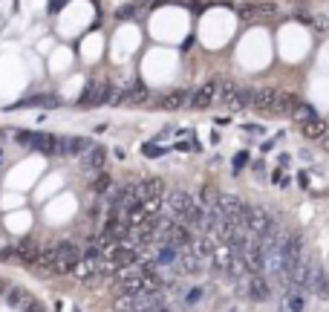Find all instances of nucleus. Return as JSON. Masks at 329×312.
Segmentation results:
<instances>
[{
    "label": "nucleus",
    "mask_w": 329,
    "mask_h": 312,
    "mask_svg": "<svg viewBox=\"0 0 329 312\" xmlns=\"http://www.w3.org/2000/svg\"><path fill=\"white\" fill-rule=\"evenodd\" d=\"M90 188H93L95 194H104V191H110V176H107V173H98Z\"/></svg>",
    "instance_id": "24"
},
{
    "label": "nucleus",
    "mask_w": 329,
    "mask_h": 312,
    "mask_svg": "<svg viewBox=\"0 0 329 312\" xmlns=\"http://www.w3.org/2000/svg\"><path fill=\"white\" fill-rule=\"evenodd\" d=\"M6 289H9V286H6V280H3V277H0V295H3V292H6Z\"/></svg>",
    "instance_id": "37"
},
{
    "label": "nucleus",
    "mask_w": 329,
    "mask_h": 312,
    "mask_svg": "<svg viewBox=\"0 0 329 312\" xmlns=\"http://www.w3.org/2000/svg\"><path fill=\"white\" fill-rule=\"evenodd\" d=\"M191 243H194V252L200 254V257H205V260H211L214 252L220 249V243H217V237H214L211 231H200V237Z\"/></svg>",
    "instance_id": "8"
},
{
    "label": "nucleus",
    "mask_w": 329,
    "mask_h": 312,
    "mask_svg": "<svg viewBox=\"0 0 329 312\" xmlns=\"http://www.w3.org/2000/svg\"><path fill=\"white\" fill-rule=\"evenodd\" d=\"M110 92H113L110 81L90 84V87H87V92H84V98H81L78 104H81V107H101L104 101H110Z\"/></svg>",
    "instance_id": "6"
},
{
    "label": "nucleus",
    "mask_w": 329,
    "mask_h": 312,
    "mask_svg": "<svg viewBox=\"0 0 329 312\" xmlns=\"http://www.w3.org/2000/svg\"><path fill=\"white\" fill-rule=\"evenodd\" d=\"M90 145H93V142H90V139H81V136H67V139H58V153H67V156H75V153H78V156H81L84 150L90 148Z\"/></svg>",
    "instance_id": "9"
},
{
    "label": "nucleus",
    "mask_w": 329,
    "mask_h": 312,
    "mask_svg": "<svg viewBox=\"0 0 329 312\" xmlns=\"http://www.w3.org/2000/svg\"><path fill=\"white\" fill-rule=\"evenodd\" d=\"M217 92H220V81H205L200 90L188 95V107H194V110H208V107L217 101Z\"/></svg>",
    "instance_id": "4"
},
{
    "label": "nucleus",
    "mask_w": 329,
    "mask_h": 312,
    "mask_svg": "<svg viewBox=\"0 0 329 312\" xmlns=\"http://www.w3.org/2000/svg\"><path fill=\"white\" fill-rule=\"evenodd\" d=\"M309 23H312L315 32H329V15H312Z\"/></svg>",
    "instance_id": "23"
},
{
    "label": "nucleus",
    "mask_w": 329,
    "mask_h": 312,
    "mask_svg": "<svg viewBox=\"0 0 329 312\" xmlns=\"http://www.w3.org/2000/svg\"><path fill=\"white\" fill-rule=\"evenodd\" d=\"M136 194H139L141 202H144V199H153V196H164V182L159 179V176H153V179H144V182L136 185Z\"/></svg>",
    "instance_id": "11"
},
{
    "label": "nucleus",
    "mask_w": 329,
    "mask_h": 312,
    "mask_svg": "<svg viewBox=\"0 0 329 312\" xmlns=\"http://www.w3.org/2000/svg\"><path fill=\"white\" fill-rule=\"evenodd\" d=\"M217 98H220L228 110H246V107H251V87H240L234 81H220Z\"/></svg>",
    "instance_id": "1"
},
{
    "label": "nucleus",
    "mask_w": 329,
    "mask_h": 312,
    "mask_svg": "<svg viewBox=\"0 0 329 312\" xmlns=\"http://www.w3.org/2000/svg\"><path fill=\"white\" fill-rule=\"evenodd\" d=\"M159 107H162V110H182V107H188V92L185 90L168 92V95H162Z\"/></svg>",
    "instance_id": "16"
},
{
    "label": "nucleus",
    "mask_w": 329,
    "mask_h": 312,
    "mask_svg": "<svg viewBox=\"0 0 329 312\" xmlns=\"http://www.w3.org/2000/svg\"><path fill=\"white\" fill-rule=\"evenodd\" d=\"M320 139H323V150H329V130H326V133H323Z\"/></svg>",
    "instance_id": "35"
},
{
    "label": "nucleus",
    "mask_w": 329,
    "mask_h": 312,
    "mask_svg": "<svg viewBox=\"0 0 329 312\" xmlns=\"http://www.w3.org/2000/svg\"><path fill=\"white\" fill-rule=\"evenodd\" d=\"M294 104H297V95H294V92H277V95H274V101H271V110H269V113L286 116V113H292Z\"/></svg>",
    "instance_id": "14"
},
{
    "label": "nucleus",
    "mask_w": 329,
    "mask_h": 312,
    "mask_svg": "<svg viewBox=\"0 0 329 312\" xmlns=\"http://www.w3.org/2000/svg\"><path fill=\"white\" fill-rule=\"evenodd\" d=\"M300 127H303V136H306V139H320V136H323V133L329 130V127H326V122H323V119H317V116L312 119V122L300 125Z\"/></svg>",
    "instance_id": "19"
},
{
    "label": "nucleus",
    "mask_w": 329,
    "mask_h": 312,
    "mask_svg": "<svg viewBox=\"0 0 329 312\" xmlns=\"http://www.w3.org/2000/svg\"><path fill=\"white\" fill-rule=\"evenodd\" d=\"M260 148H263V153H266V150H271V148H274V139H269V142H263Z\"/></svg>",
    "instance_id": "33"
},
{
    "label": "nucleus",
    "mask_w": 329,
    "mask_h": 312,
    "mask_svg": "<svg viewBox=\"0 0 329 312\" xmlns=\"http://www.w3.org/2000/svg\"><path fill=\"white\" fill-rule=\"evenodd\" d=\"M174 269H177L179 275H202L205 272V257H200L194 249H188L185 254H177Z\"/></svg>",
    "instance_id": "5"
},
{
    "label": "nucleus",
    "mask_w": 329,
    "mask_h": 312,
    "mask_svg": "<svg viewBox=\"0 0 329 312\" xmlns=\"http://www.w3.org/2000/svg\"><path fill=\"white\" fill-rule=\"evenodd\" d=\"M277 90L271 87H263V90H251V107H257L260 113H269L271 110V101H274Z\"/></svg>",
    "instance_id": "13"
},
{
    "label": "nucleus",
    "mask_w": 329,
    "mask_h": 312,
    "mask_svg": "<svg viewBox=\"0 0 329 312\" xmlns=\"http://www.w3.org/2000/svg\"><path fill=\"white\" fill-rule=\"evenodd\" d=\"M139 3H150V6H156V3H168V0H139Z\"/></svg>",
    "instance_id": "36"
},
{
    "label": "nucleus",
    "mask_w": 329,
    "mask_h": 312,
    "mask_svg": "<svg viewBox=\"0 0 329 312\" xmlns=\"http://www.w3.org/2000/svg\"><path fill=\"white\" fill-rule=\"evenodd\" d=\"M81 159H84V168H87V171H101V168H104L107 153H104L101 145H90V148L81 153Z\"/></svg>",
    "instance_id": "10"
},
{
    "label": "nucleus",
    "mask_w": 329,
    "mask_h": 312,
    "mask_svg": "<svg viewBox=\"0 0 329 312\" xmlns=\"http://www.w3.org/2000/svg\"><path fill=\"white\" fill-rule=\"evenodd\" d=\"M64 3H67V0H52V12H58L61 6H64Z\"/></svg>",
    "instance_id": "34"
},
{
    "label": "nucleus",
    "mask_w": 329,
    "mask_h": 312,
    "mask_svg": "<svg viewBox=\"0 0 329 312\" xmlns=\"http://www.w3.org/2000/svg\"><path fill=\"white\" fill-rule=\"evenodd\" d=\"M24 312H44V306H41L38 300H29V306H26Z\"/></svg>",
    "instance_id": "31"
},
{
    "label": "nucleus",
    "mask_w": 329,
    "mask_h": 312,
    "mask_svg": "<svg viewBox=\"0 0 329 312\" xmlns=\"http://www.w3.org/2000/svg\"><path fill=\"white\" fill-rule=\"evenodd\" d=\"M3 295H6V303H9L12 309H26L29 300H32V295H29L26 289H21V286H9Z\"/></svg>",
    "instance_id": "15"
},
{
    "label": "nucleus",
    "mask_w": 329,
    "mask_h": 312,
    "mask_svg": "<svg viewBox=\"0 0 329 312\" xmlns=\"http://www.w3.org/2000/svg\"><path fill=\"white\" fill-rule=\"evenodd\" d=\"M194 202L191 199V194H185V191H171L168 194V205H171V217L174 220H179L185 211H188V205Z\"/></svg>",
    "instance_id": "12"
},
{
    "label": "nucleus",
    "mask_w": 329,
    "mask_h": 312,
    "mask_svg": "<svg viewBox=\"0 0 329 312\" xmlns=\"http://www.w3.org/2000/svg\"><path fill=\"white\" fill-rule=\"evenodd\" d=\"M18 252H21V263H35L41 249H38L32 240H21V243H18Z\"/></svg>",
    "instance_id": "20"
},
{
    "label": "nucleus",
    "mask_w": 329,
    "mask_h": 312,
    "mask_svg": "<svg viewBox=\"0 0 329 312\" xmlns=\"http://www.w3.org/2000/svg\"><path fill=\"white\" fill-rule=\"evenodd\" d=\"M246 162H248V153H246V150H243V153H237V156H234V173L243 171V165H246Z\"/></svg>",
    "instance_id": "28"
},
{
    "label": "nucleus",
    "mask_w": 329,
    "mask_h": 312,
    "mask_svg": "<svg viewBox=\"0 0 329 312\" xmlns=\"http://www.w3.org/2000/svg\"><path fill=\"white\" fill-rule=\"evenodd\" d=\"M81 260V249L70 240H61L55 246V266H52V272H58V275H67L75 269V263Z\"/></svg>",
    "instance_id": "2"
},
{
    "label": "nucleus",
    "mask_w": 329,
    "mask_h": 312,
    "mask_svg": "<svg viewBox=\"0 0 329 312\" xmlns=\"http://www.w3.org/2000/svg\"><path fill=\"white\" fill-rule=\"evenodd\" d=\"M133 15H136V9H133V6H127V9H118V18H121V21H124V18H133Z\"/></svg>",
    "instance_id": "30"
},
{
    "label": "nucleus",
    "mask_w": 329,
    "mask_h": 312,
    "mask_svg": "<svg viewBox=\"0 0 329 312\" xmlns=\"http://www.w3.org/2000/svg\"><path fill=\"white\" fill-rule=\"evenodd\" d=\"M280 312H303V298L294 292H286L280 300Z\"/></svg>",
    "instance_id": "21"
},
{
    "label": "nucleus",
    "mask_w": 329,
    "mask_h": 312,
    "mask_svg": "<svg viewBox=\"0 0 329 312\" xmlns=\"http://www.w3.org/2000/svg\"><path fill=\"white\" fill-rule=\"evenodd\" d=\"M246 298L248 300H269L271 298V286H269V280L260 275H251L246 280Z\"/></svg>",
    "instance_id": "7"
},
{
    "label": "nucleus",
    "mask_w": 329,
    "mask_h": 312,
    "mask_svg": "<svg viewBox=\"0 0 329 312\" xmlns=\"http://www.w3.org/2000/svg\"><path fill=\"white\" fill-rule=\"evenodd\" d=\"M32 148L41 150V153H55V148H58V139L49 136V133H35V136H32Z\"/></svg>",
    "instance_id": "17"
},
{
    "label": "nucleus",
    "mask_w": 329,
    "mask_h": 312,
    "mask_svg": "<svg viewBox=\"0 0 329 312\" xmlns=\"http://www.w3.org/2000/svg\"><path fill=\"white\" fill-rule=\"evenodd\" d=\"M0 260L3 263H21V252H18V246H6V249H0Z\"/></svg>",
    "instance_id": "22"
},
{
    "label": "nucleus",
    "mask_w": 329,
    "mask_h": 312,
    "mask_svg": "<svg viewBox=\"0 0 329 312\" xmlns=\"http://www.w3.org/2000/svg\"><path fill=\"white\" fill-rule=\"evenodd\" d=\"M32 136H35V133H29V130H18V133H15V142H18V145H32Z\"/></svg>",
    "instance_id": "27"
},
{
    "label": "nucleus",
    "mask_w": 329,
    "mask_h": 312,
    "mask_svg": "<svg viewBox=\"0 0 329 312\" xmlns=\"http://www.w3.org/2000/svg\"><path fill=\"white\" fill-rule=\"evenodd\" d=\"M200 295H202V289H191V295H188V300H200Z\"/></svg>",
    "instance_id": "32"
},
{
    "label": "nucleus",
    "mask_w": 329,
    "mask_h": 312,
    "mask_svg": "<svg viewBox=\"0 0 329 312\" xmlns=\"http://www.w3.org/2000/svg\"><path fill=\"white\" fill-rule=\"evenodd\" d=\"M202 205H205V208H211L214 205V202H217V196H220V194H217V191H214V188H211V185H205V188H202Z\"/></svg>",
    "instance_id": "25"
},
{
    "label": "nucleus",
    "mask_w": 329,
    "mask_h": 312,
    "mask_svg": "<svg viewBox=\"0 0 329 312\" xmlns=\"http://www.w3.org/2000/svg\"><path fill=\"white\" fill-rule=\"evenodd\" d=\"M277 226L274 223V217H271L266 208H260V205H251L246 208V231L248 234H257V237H263L266 231H271Z\"/></svg>",
    "instance_id": "3"
},
{
    "label": "nucleus",
    "mask_w": 329,
    "mask_h": 312,
    "mask_svg": "<svg viewBox=\"0 0 329 312\" xmlns=\"http://www.w3.org/2000/svg\"><path fill=\"white\" fill-rule=\"evenodd\" d=\"M141 150H144V156H162L164 153V148H153V145H144Z\"/></svg>",
    "instance_id": "29"
},
{
    "label": "nucleus",
    "mask_w": 329,
    "mask_h": 312,
    "mask_svg": "<svg viewBox=\"0 0 329 312\" xmlns=\"http://www.w3.org/2000/svg\"><path fill=\"white\" fill-rule=\"evenodd\" d=\"M26 104H41V107H58V98H49V95H38V98H32V101Z\"/></svg>",
    "instance_id": "26"
},
{
    "label": "nucleus",
    "mask_w": 329,
    "mask_h": 312,
    "mask_svg": "<svg viewBox=\"0 0 329 312\" xmlns=\"http://www.w3.org/2000/svg\"><path fill=\"white\" fill-rule=\"evenodd\" d=\"M315 107H312V104H303V101H297L292 107V119L294 122H297V125H306V122H312V119H315Z\"/></svg>",
    "instance_id": "18"
}]
</instances>
